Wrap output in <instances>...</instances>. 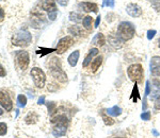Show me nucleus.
<instances>
[{"label": "nucleus", "instance_id": "36", "mask_svg": "<svg viewBox=\"0 0 160 138\" xmlns=\"http://www.w3.org/2000/svg\"><path fill=\"white\" fill-rule=\"evenodd\" d=\"M58 3L62 7H65V6H68V0H58Z\"/></svg>", "mask_w": 160, "mask_h": 138}, {"label": "nucleus", "instance_id": "45", "mask_svg": "<svg viewBox=\"0 0 160 138\" xmlns=\"http://www.w3.org/2000/svg\"><path fill=\"white\" fill-rule=\"evenodd\" d=\"M104 1H106V0H104Z\"/></svg>", "mask_w": 160, "mask_h": 138}, {"label": "nucleus", "instance_id": "18", "mask_svg": "<svg viewBox=\"0 0 160 138\" xmlns=\"http://www.w3.org/2000/svg\"><path fill=\"white\" fill-rule=\"evenodd\" d=\"M68 32L73 35H78V36H83V35L86 34L83 29L78 27V25H72V27H69Z\"/></svg>", "mask_w": 160, "mask_h": 138}, {"label": "nucleus", "instance_id": "1", "mask_svg": "<svg viewBox=\"0 0 160 138\" xmlns=\"http://www.w3.org/2000/svg\"><path fill=\"white\" fill-rule=\"evenodd\" d=\"M53 126L52 134L55 137H61L66 134V129H68V119L65 115H58L51 121Z\"/></svg>", "mask_w": 160, "mask_h": 138}, {"label": "nucleus", "instance_id": "9", "mask_svg": "<svg viewBox=\"0 0 160 138\" xmlns=\"http://www.w3.org/2000/svg\"><path fill=\"white\" fill-rule=\"evenodd\" d=\"M151 73L156 78H160V57L151 58Z\"/></svg>", "mask_w": 160, "mask_h": 138}, {"label": "nucleus", "instance_id": "26", "mask_svg": "<svg viewBox=\"0 0 160 138\" xmlns=\"http://www.w3.org/2000/svg\"><path fill=\"white\" fill-rule=\"evenodd\" d=\"M102 120H104V122H105L106 126H113V124L115 123L114 120H113L112 118H111V117L107 116V115L102 114Z\"/></svg>", "mask_w": 160, "mask_h": 138}, {"label": "nucleus", "instance_id": "22", "mask_svg": "<svg viewBox=\"0 0 160 138\" xmlns=\"http://www.w3.org/2000/svg\"><path fill=\"white\" fill-rule=\"evenodd\" d=\"M131 100L133 102H137L138 99H140V94H139V88H138V85H137V83H135V87L132 89V93H131V96H130Z\"/></svg>", "mask_w": 160, "mask_h": 138}, {"label": "nucleus", "instance_id": "29", "mask_svg": "<svg viewBox=\"0 0 160 138\" xmlns=\"http://www.w3.org/2000/svg\"><path fill=\"white\" fill-rule=\"evenodd\" d=\"M8 132V126L4 122H0V136L6 135Z\"/></svg>", "mask_w": 160, "mask_h": 138}, {"label": "nucleus", "instance_id": "14", "mask_svg": "<svg viewBox=\"0 0 160 138\" xmlns=\"http://www.w3.org/2000/svg\"><path fill=\"white\" fill-rule=\"evenodd\" d=\"M98 49L97 48H93V49H91L89 51V53H88V55L86 57V58H84V62H83V67H88L89 66V64L92 63V60L93 58L95 57V55L98 54Z\"/></svg>", "mask_w": 160, "mask_h": 138}, {"label": "nucleus", "instance_id": "13", "mask_svg": "<svg viewBox=\"0 0 160 138\" xmlns=\"http://www.w3.org/2000/svg\"><path fill=\"white\" fill-rule=\"evenodd\" d=\"M42 9L44 11H47L49 13L57 12V7L53 0H45L42 2Z\"/></svg>", "mask_w": 160, "mask_h": 138}, {"label": "nucleus", "instance_id": "4", "mask_svg": "<svg viewBox=\"0 0 160 138\" xmlns=\"http://www.w3.org/2000/svg\"><path fill=\"white\" fill-rule=\"evenodd\" d=\"M135 32H136L135 25L128 21L121 22L118 28V35L122 38L124 42L131 39L133 37V35H135Z\"/></svg>", "mask_w": 160, "mask_h": 138}, {"label": "nucleus", "instance_id": "31", "mask_svg": "<svg viewBox=\"0 0 160 138\" xmlns=\"http://www.w3.org/2000/svg\"><path fill=\"white\" fill-rule=\"evenodd\" d=\"M155 34H156V30H148V39H152V38L155 36Z\"/></svg>", "mask_w": 160, "mask_h": 138}, {"label": "nucleus", "instance_id": "23", "mask_svg": "<svg viewBox=\"0 0 160 138\" xmlns=\"http://www.w3.org/2000/svg\"><path fill=\"white\" fill-rule=\"evenodd\" d=\"M92 21H93V18L91 16H86L83 17V20H82V24H83V27L86 29L90 30L92 27Z\"/></svg>", "mask_w": 160, "mask_h": 138}, {"label": "nucleus", "instance_id": "11", "mask_svg": "<svg viewBox=\"0 0 160 138\" xmlns=\"http://www.w3.org/2000/svg\"><path fill=\"white\" fill-rule=\"evenodd\" d=\"M126 12L131 17H140L142 15V9L137 3H129L126 7Z\"/></svg>", "mask_w": 160, "mask_h": 138}, {"label": "nucleus", "instance_id": "33", "mask_svg": "<svg viewBox=\"0 0 160 138\" xmlns=\"http://www.w3.org/2000/svg\"><path fill=\"white\" fill-rule=\"evenodd\" d=\"M149 93H151V83L149 81L146 82V89H145V96H148Z\"/></svg>", "mask_w": 160, "mask_h": 138}, {"label": "nucleus", "instance_id": "3", "mask_svg": "<svg viewBox=\"0 0 160 138\" xmlns=\"http://www.w3.org/2000/svg\"><path fill=\"white\" fill-rule=\"evenodd\" d=\"M58 61L59 60H57L55 58L51 60V62L49 64V71H50L51 76H52L56 80H58L59 82H61V83H65V82L68 81V76H66V73L63 71V69L61 68L60 63H59Z\"/></svg>", "mask_w": 160, "mask_h": 138}, {"label": "nucleus", "instance_id": "35", "mask_svg": "<svg viewBox=\"0 0 160 138\" xmlns=\"http://www.w3.org/2000/svg\"><path fill=\"white\" fill-rule=\"evenodd\" d=\"M47 105H48V109H49L50 113H53V108L56 107V104L53 103V102H49Z\"/></svg>", "mask_w": 160, "mask_h": 138}, {"label": "nucleus", "instance_id": "5", "mask_svg": "<svg viewBox=\"0 0 160 138\" xmlns=\"http://www.w3.org/2000/svg\"><path fill=\"white\" fill-rule=\"evenodd\" d=\"M143 67L140 64H132L127 69V75L135 83H140L143 80Z\"/></svg>", "mask_w": 160, "mask_h": 138}, {"label": "nucleus", "instance_id": "37", "mask_svg": "<svg viewBox=\"0 0 160 138\" xmlns=\"http://www.w3.org/2000/svg\"><path fill=\"white\" fill-rule=\"evenodd\" d=\"M56 15H57V12H52V13H49V15H48V17L51 19V20H55L56 18Z\"/></svg>", "mask_w": 160, "mask_h": 138}, {"label": "nucleus", "instance_id": "34", "mask_svg": "<svg viewBox=\"0 0 160 138\" xmlns=\"http://www.w3.org/2000/svg\"><path fill=\"white\" fill-rule=\"evenodd\" d=\"M6 75H7L6 69H4L3 66L0 64V76H1V78H3V76H6Z\"/></svg>", "mask_w": 160, "mask_h": 138}, {"label": "nucleus", "instance_id": "32", "mask_svg": "<svg viewBox=\"0 0 160 138\" xmlns=\"http://www.w3.org/2000/svg\"><path fill=\"white\" fill-rule=\"evenodd\" d=\"M155 109L156 111H160V96H158V98L155 101Z\"/></svg>", "mask_w": 160, "mask_h": 138}, {"label": "nucleus", "instance_id": "39", "mask_svg": "<svg viewBox=\"0 0 160 138\" xmlns=\"http://www.w3.org/2000/svg\"><path fill=\"white\" fill-rule=\"evenodd\" d=\"M4 18V11L2 7H0V20H2Z\"/></svg>", "mask_w": 160, "mask_h": 138}, {"label": "nucleus", "instance_id": "24", "mask_svg": "<svg viewBox=\"0 0 160 138\" xmlns=\"http://www.w3.org/2000/svg\"><path fill=\"white\" fill-rule=\"evenodd\" d=\"M81 18H83V17H82V15L79 14V13L72 12L71 14H69V19H71L72 21L79 22V21H81Z\"/></svg>", "mask_w": 160, "mask_h": 138}, {"label": "nucleus", "instance_id": "6", "mask_svg": "<svg viewBox=\"0 0 160 138\" xmlns=\"http://www.w3.org/2000/svg\"><path fill=\"white\" fill-rule=\"evenodd\" d=\"M30 75L32 76L33 82H34V85L38 88H43L45 86V82H46V76L44 73V71L42 69L34 67L31 69Z\"/></svg>", "mask_w": 160, "mask_h": 138}, {"label": "nucleus", "instance_id": "27", "mask_svg": "<svg viewBox=\"0 0 160 138\" xmlns=\"http://www.w3.org/2000/svg\"><path fill=\"white\" fill-rule=\"evenodd\" d=\"M17 101H18L19 106L24 107L26 105V103H27V98H26L24 94H19V96L17 97Z\"/></svg>", "mask_w": 160, "mask_h": 138}, {"label": "nucleus", "instance_id": "46", "mask_svg": "<svg viewBox=\"0 0 160 138\" xmlns=\"http://www.w3.org/2000/svg\"><path fill=\"white\" fill-rule=\"evenodd\" d=\"M53 1H55V0H53Z\"/></svg>", "mask_w": 160, "mask_h": 138}, {"label": "nucleus", "instance_id": "43", "mask_svg": "<svg viewBox=\"0 0 160 138\" xmlns=\"http://www.w3.org/2000/svg\"><path fill=\"white\" fill-rule=\"evenodd\" d=\"M158 44H159V48H160V38H159V40H158Z\"/></svg>", "mask_w": 160, "mask_h": 138}, {"label": "nucleus", "instance_id": "21", "mask_svg": "<svg viewBox=\"0 0 160 138\" xmlns=\"http://www.w3.org/2000/svg\"><path fill=\"white\" fill-rule=\"evenodd\" d=\"M107 112H108V114L111 115V116H120V115L122 114V108L118 106H113L108 109Z\"/></svg>", "mask_w": 160, "mask_h": 138}, {"label": "nucleus", "instance_id": "44", "mask_svg": "<svg viewBox=\"0 0 160 138\" xmlns=\"http://www.w3.org/2000/svg\"><path fill=\"white\" fill-rule=\"evenodd\" d=\"M114 138H121V137H114Z\"/></svg>", "mask_w": 160, "mask_h": 138}, {"label": "nucleus", "instance_id": "12", "mask_svg": "<svg viewBox=\"0 0 160 138\" xmlns=\"http://www.w3.org/2000/svg\"><path fill=\"white\" fill-rule=\"evenodd\" d=\"M79 9H81L83 12H94V13H97L98 11V7H97V4L95 3H92V2H81V3H79L78 6Z\"/></svg>", "mask_w": 160, "mask_h": 138}, {"label": "nucleus", "instance_id": "40", "mask_svg": "<svg viewBox=\"0 0 160 138\" xmlns=\"http://www.w3.org/2000/svg\"><path fill=\"white\" fill-rule=\"evenodd\" d=\"M44 102H45V97H41V98L38 99V103L40 104V105H42V104H44Z\"/></svg>", "mask_w": 160, "mask_h": 138}, {"label": "nucleus", "instance_id": "20", "mask_svg": "<svg viewBox=\"0 0 160 138\" xmlns=\"http://www.w3.org/2000/svg\"><path fill=\"white\" fill-rule=\"evenodd\" d=\"M93 44L96 46H104L105 45V37L102 33H97L95 37L93 38Z\"/></svg>", "mask_w": 160, "mask_h": 138}, {"label": "nucleus", "instance_id": "8", "mask_svg": "<svg viewBox=\"0 0 160 138\" xmlns=\"http://www.w3.org/2000/svg\"><path fill=\"white\" fill-rule=\"evenodd\" d=\"M74 44V39L73 37L71 36H65V37H62L60 40H59L58 45H57V53L58 54H62V53H64L66 50L69 49V47H71L72 45Z\"/></svg>", "mask_w": 160, "mask_h": 138}, {"label": "nucleus", "instance_id": "15", "mask_svg": "<svg viewBox=\"0 0 160 138\" xmlns=\"http://www.w3.org/2000/svg\"><path fill=\"white\" fill-rule=\"evenodd\" d=\"M109 43L114 48L118 49V48H121L123 46L124 40L120 36H118V35H110V36H109Z\"/></svg>", "mask_w": 160, "mask_h": 138}, {"label": "nucleus", "instance_id": "7", "mask_svg": "<svg viewBox=\"0 0 160 138\" xmlns=\"http://www.w3.org/2000/svg\"><path fill=\"white\" fill-rule=\"evenodd\" d=\"M15 57H16V61L17 64L20 67L22 70H26L29 66V62H30V58H29V53L27 51H16L15 52Z\"/></svg>", "mask_w": 160, "mask_h": 138}, {"label": "nucleus", "instance_id": "28", "mask_svg": "<svg viewBox=\"0 0 160 138\" xmlns=\"http://www.w3.org/2000/svg\"><path fill=\"white\" fill-rule=\"evenodd\" d=\"M151 3L155 11L160 13V0H151Z\"/></svg>", "mask_w": 160, "mask_h": 138}, {"label": "nucleus", "instance_id": "10", "mask_svg": "<svg viewBox=\"0 0 160 138\" xmlns=\"http://www.w3.org/2000/svg\"><path fill=\"white\" fill-rule=\"evenodd\" d=\"M0 105L3 107L7 112H10L13 108V103L10 99L9 94L0 91Z\"/></svg>", "mask_w": 160, "mask_h": 138}, {"label": "nucleus", "instance_id": "41", "mask_svg": "<svg viewBox=\"0 0 160 138\" xmlns=\"http://www.w3.org/2000/svg\"><path fill=\"white\" fill-rule=\"evenodd\" d=\"M99 22H100V16H98L96 18V20H95V28H97L99 25Z\"/></svg>", "mask_w": 160, "mask_h": 138}, {"label": "nucleus", "instance_id": "42", "mask_svg": "<svg viewBox=\"0 0 160 138\" xmlns=\"http://www.w3.org/2000/svg\"><path fill=\"white\" fill-rule=\"evenodd\" d=\"M1 115H3V111H2V109L0 108V116H1Z\"/></svg>", "mask_w": 160, "mask_h": 138}, {"label": "nucleus", "instance_id": "19", "mask_svg": "<svg viewBox=\"0 0 160 138\" xmlns=\"http://www.w3.org/2000/svg\"><path fill=\"white\" fill-rule=\"evenodd\" d=\"M102 63V55H98V57L95 58L94 61H92V63H91V69H92L93 72H95V71H96L97 69L100 67Z\"/></svg>", "mask_w": 160, "mask_h": 138}, {"label": "nucleus", "instance_id": "2", "mask_svg": "<svg viewBox=\"0 0 160 138\" xmlns=\"http://www.w3.org/2000/svg\"><path fill=\"white\" fill-rule=\"evenodd\" d=\"M32 42V35L26 29H20L12 36V44L19 47H27Z\"/></svg>", "mask_w": 160, "mask_h": 138}, {"label": "nucleus", "instance_id": "16", "mask_svg": "<svg viewBox=\"0 0 160 138\" xmlns=\"http://www.w3.org/2000/svg\"><path fill=\"white\" fill-rule=\"evenodd\" d=\"M38 120V114L35 113V112H32V111H30L25 117V122L27 124H33V123H35Z\"/></svg>", "mask_w": 160, "mask_h": 138}, {"label": "nucleus", "instance_id": "17", "mask_svg": "<svg viewBox=\"0 0 160 138\" xmlns=\"http://www.w3.org/2000/svg\"><path fill=\"white\" fill-rule=\"evenodd\" d=\"M79 55H80L79 50H76V51H74V52L68 57V64L72 66V67H75V66L77 65V63H78V60H79Z\"/></svg>", "mask_w": 160, "mask_h": 138}, {"label": "nucleus", "instance_id": "25", "mask_svg": "<svg viewBox=\"0 0 160 138\" xmlns=\"http://www.w3.org/2000/svg\"><path fill=\"white\" fill-rule=\"evenodd\" d=\"M55 49H52V48H41L40 50L37 51L38 54H41V57H44V55L46 54H49V53L53 52Z\"/></svg>", "mask_w": 160, "mask_h": 138}, {"label": "nucleus", "instance_id": "30", "mask_svg": "<svg viewBox=\"0 0 160 138\" xmlns=\"http://www.w3.org/2000/svg\"><path fill=\"white\" fill-rule=\"evenodd\" d=\"M141 118L143 120H149L151 119V112H145L141 115Z\"/></svg>", "mask_w": 160, "mask_h": 138}, {"label": "nucleus", "instance_id": "38", "mask_svg": "<svg viewBox=\"0 0 160 138\" xmlns=\"http://www.w3.org/2000/svg\"><path fill=\"white\" fill-rule=\"evenodd\" d=\"M107 4H108V7H114V0H108Z\"/></svg>", "mask_w": 160, "mask_h": 138}]
</instances>
